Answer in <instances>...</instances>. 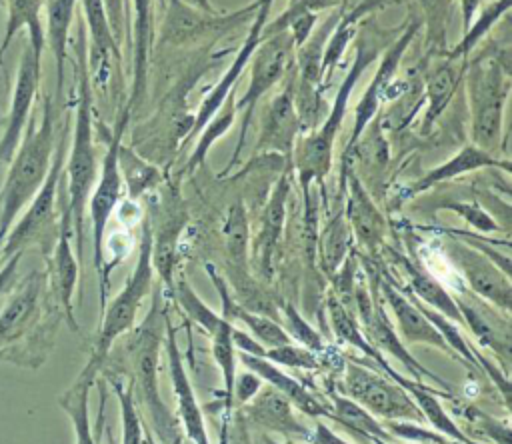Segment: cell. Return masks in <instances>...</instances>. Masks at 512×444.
<instances>
[{
  "label": "cell",
  "mask_w": 512,
  "mask_h": 444,
  "mask_svg": "<svg viewBox=\"0 0 512 444\" xmlns=\"http://www.w3.org/2000/svg\"><path fill=\"white\" fill-rule=\"evenodd\" d=\"M330 420L338 422L340 426L354 432L358 438L368 440L370 444H390L396 438L384 428V424L372 416L366 408H362L358 402L350 400L344 394H332V416Z\"/></svg>",
  "instance_id": "d6a6232c"
},
{
  "label": "cell",
  "mask_w": 512,
  "mask_h": 444,
  "mask_svg": "<svg viewBox=\"0 0 512 444\" xmlns=\"http://www.w3.org/2000/svg\"><path fill=\"white\" fill-rule=\"evenodd\" d=\"M456 304H458V310L462 314V324L470 330V334H474V338L486 346V348H492L494 352H498V356L504 360L508 358L510 354V336L508 332H500L496 330L490 320L484 316V312L474 306L470 300H462V298H454Z\"/></svg>",
  "instance_id": "ab89813d"
},
{
  "label": "cell",
  "mask_w": 512,
  "mask_h": 444,
  "mask_svg": "<svg viewBox=\"0 0 512 444\" xmlns=\"http://www.w3.org/2000/svg\"><path fill=\"white\" fill-rule=\"evenodd\" d=\"M484 168H500L504 170V174H510L512 166H510V160L508 158H502V156H494L490 152H484L480 150L478 146L474 144H466L462 146L456 154H452L450 158H446L442 164L430 168L428 172H424L416 182H412L410 186H406L402 190V198L404 200H410L426 190H430L432 186H438L442 182H448V180H454L462 174H470V172H476V170H484Z\"/></svg>",
  "instance_id": "603a6c76"
},
{
  "label": "cell",
  "mask_w": 512,
  "mask_h": 444,
  "mask_svg": "<svg viewBox=\"0 0 512 444\" xmlns=\"http://www.w3.org/2000/svg\"><path fill=\"white\" fill-rule=\"evenodd\" d=\"M76 72H78V98L74 116V134L66 160L68 176V214L76 232L78 252L82 254L84 212L98 176L96 146H94V86L88 70V38L86 30L78 32L76 42Z\"/></svg>",
  "instance_id": "3957f363"
},
{
  "label": "cell",
  "mask_w": 512,
  "mask_h": 444,
  "mask_svg": "<svg viewBox=\"0 0 512 444\" xmlns=\"http://www.w3.org/2000/svg\"><path fill=\"white\" fill-rule=\"evenodd\" d=\"M222 234L226 240L230 272L246 274L248 272V216L242 202H236L228 208Z\"/></svg>",
  "instance_id": "74e56055"
},
{
  "label": "cell",
  "mask_w": 512,
  "mask_h": 444,
  "mask_svg": "<svg viewBox=\"0 0 512 444\" xmlns=\"http://www.w3.org/2000/svg\"><path fill=\"white\" fill-rule=\"evenodd\" d=\"M260 388H262V380L254 372L246 370L242 374H236L234 386H232V404H234V408H236V404L238 406L246 404Z\"/></svg>",
  "instance_id": "816d5d0a"
},
{
  "label": "cell",
  "mask_w": 512,
  "mask_h": 444,
  "mask_svg": "<svg viewBox=\"0 0 512 444\" xmlns=\"http://www.w3.org/2000/svg\"><path fill=\"white\" fill-rule=\"evenodd\" d=\"M192 4L198 6V8H202V10H214L212 4H210V0H192Z\"/></svg>",
  "instance_id": "6f0895ef"
},
{
  "label": "cell",
  "mask_w": 512,
  "mask_h": 444,
  "mask_svg": "<svg viewBox=\"0 0 512 444\" xmlns=\"http://www.w3.org/2000/svg\"><path fill=\"white\" fill-rule=\"evenodd\" d=\"M206 272H208V276H210V280H212V284L218 292V298L222 302V310H220L222 318H226L232 324L240 322L246 328V332L264 348H276V346L292 342L286 328H282L278 322L270 320L268 316L256 314V312L246 310L244 306H240L230 296V290L224 284V276L218 274V270L212 264H206Z\"/></svg>",
  "instance_id": "83f0119b"
},
{
  "label": "cell",
  "mask_w": 512,
  "mask_h": 444,
  "mask_svg": "<svg viewBox=\"0 0 512 444\" xmlns=\"http://www.w3.org/2000/svg\"><path fill=\"white\" fill-rule=\"evenodd\" d=\"M374 284L378 286V292L384 296V302L388 304L396 320L400 340H404L406 344H428L450 354L440 332L426 320V316L412 304V300L404 296L400 288H396L392 276L384 272Z\"/></svg>",
  "instance_id": "7402d4cb"
},
{
  "label": "cell",
  "mask_w": 512,
  "mask_h": 444,
  "mask_svg": "<svg viewBox=\"0 0 512 444\" xmlns=\"http://www.w3.org/2000/svg\"><path fill=\"white\" fill-rule=\"evenodd\" d=\"M166 208L160 214V228L154 230L152 224V268L158 272L162 284L172 290L174 288V268H176V246L178 238L188 222L184 206L178 202V194L164 196ZM150 220V218H148Z\"/></svg>",
  "instance_id": "cb8c5ba5"
},
{
  "label": "cell",
  "mask_w": 512,
  "mask_h": 444,
  "mask_svg": "<svg viewBox=\"0 0 512 444\" xmlns=\"http://www.w3.org/2000/svg\"><path fill=\"white\" fill-rule=\"evenodd\" d=\"M262 358L280 364V366H288V368H302V370H316L320 368V356L300 344H282L276 348H264Z\"/></svg>",
  "instance_id": "f6af8a7d"
},
{
  "label": "cell",
  "mask_w": 512,
  "mask_h": 444,
  "mask_svg": "<svg viewBox=\"0 0 512 444\" xmlns=\"http://www.w3.org/2000/svg\"><path fill=\"white\" fill-rule=\"evenodd\" d=\"M54 128L56 106L54 98L46 94L40 124H36L34 118L28 120L26 136L24 140H20L14 156L10 158V170L0 194V246L22 206H26L34 198V194L48 176L56 148Z\"/></svg>",
  "instance_id": "277c9868"
},
{
  "label": "cell",
  "mask_w": 512,
  "mask_h": 444,
  "mask_svg": "<svg viewBox=\"0 0 512 444\" xmlns=\"http://www.w3.org/2000/svg\"><path fill=\"white\" fill-rule=\"evenodd\" d=\"M444 254L456 272L464 278L468 290L486 302H490L496 310L504 314L510 312L512 304V282L510 274L500 270V266L490 260L482 250L474 248L460 238L444 240Z\"/></svg>",
  "instance_id": "8fae6325"
},
{
  "label": "cell",
  "mask_w": 512,
  "mask_h": 444,
  "mask_svg": "<svg viewBox=\"0 0 512 444\" xmlns=\"http://www.w3.org/2000/svg\"><path fill=\"white\" fill-rule=\"evenodd\" d=\"M466 418L472 424H476L490 440H494L498 444H510V426L508 424H500L496 418H492L476 408H468Z\"/></svg>",
  "instance_id": "f907efd6"
},
{
  "label": "cell",
  "mask_w": 512,
  "mask_h": 444,
  "mask_svg": "<svg viewBox=\"0 0 512 444\" xmlns=\"http://www.w3.org/2000/svg\"><path fill=\"white\" fill-rule=\"evenodd\" d=\"M182 440H184V434L176 432V436L170 440V444H182ZM144 444H156V440L152 436V430L146 428V426H144Z\"/></svg>",
  "instance_id": "9f6ffc18"
},
{
  "label": "cell",
  "mask_w": 512,
  "mask_h": 444,
  "mask_svg": "<svg viewBox=\"0 0 512 444\" xmlns=\"http://www.w3.org/2000/svg\"><path fill=\"white\" fill-rule=\"evenodd\" d=\"M482 0H460V8H462V22H464V30L470 26V22L476 18L478 8H480Z\"/></svg>",
  "instance_id": "11a10c76"
},
{
  "label": "cell",
  "mask_w": 512,
  "mask_h": 444,
  "mask_svg": "<svg viewBox=\"0 0 512 444\" xmlns=\"http://www.w3.org/2000/svg\"><path fill=\"white\" fill-rule=\"evenodd\" d=\"M40 60L42 56L36 54L30 44H26L16 68V80H14L6 130H4V136L0 138V162H10V158L14 156L22 140V132L30 120V112H32L38 84H40Z\"/></svg>",
  "instance_id": "ac0fdd59"
},
{
  "label": "cell",
  "mask_w": 512,
  "mask_h": 444,
  "mask_svg": "<svg viewBox=\"0 0 512 444\" xmlns=\"http://www.w3.org/2000/svg\"><path fill=\"white\" fill-rule=\"evenodd\" d=\"M258 8V0L234 10L216 12L202 10L184 0H168L166 14L160 24L158 46L164 48H206L222 36L234 32L238 26L252 22Z\"/></svg>",
  "instance_id": "ba28073f"
},
{
  "label": "cell",
  "mask_w": 512,
  "mask_h": 444,
  "mask_svg": "<svg viewBox=\"0 0 512 444\" xmlns=\"http://www.w3.org/2000/svg\"><path fill=\"white\" fill-rule=\"evenodd\" d=\"M152 302L148 308L146 318L130 330V338L126 342L128 354V368L132 376V392L136 402L142 404L146 410L152 428L160 434V440L168 442L176 436V416L168 410L160 396L158 384V362H160V348L164 342L166 330V302L160 286L152 288Z\"/></svg>",
  "instance_id": "7a4b0ae2"
},
{
  "label": "cell",
  "mask_w": 512,
  "mask_h": 444,
  "mask_svg": "<svg viewBox=\"0 0 512 444\" xmlns=\"http://www.w3.org/2000/svg\"><path fill=\"white\" fill-rule=\"evenodd\" d=\"M272 2L274 0H258V8H256V14L252 18V24H250V30L244 38V42L240 44V50L236 52L234 60L230 62L228 70L222 74V78L208 90V94L202 98L196 114L192 116V128H190V134L186 138V144L198 136V132L206 126V122L216 114V110L224 104V100L228 98L230 92H234L236 84H238V78L244 74L246 66L250 64V58L252 54L256 52L258 44L262 42V32H264V26L268 22V14H270V8H272ZM184 144V146H186Z\"/></svg>",
  "instance_id": "2e32d148"
},
{
  "label": "cell",
  "mask_w": 512,
  "mask_h": 444,
  "mask_svg": "<svg viewBox=\"0 0 512 444\" xmlns=\"http://www.w3.org/2000/svg\"><path fill=\"white\" fill-rule=\"evenodd\" d=\"M130 116H132V112L124 104L118 112L114 128L110 130L108 148H106V154H104L100 170H98V180L94 182V188L88 198V212H90L92 240H94V266L100 276L102 308L106 306V292H108V284L104 280V236H106L110 216L114 214L120 194H122V174H120L118 154H120V146H122L124 132L130 122Z\"/></svg>",
  "instance_id": "9c48e42d"
},
{
  "label": "cell",
  "mask_w": 512,
  "mask_h": 444,
  "mask_svg": "<svg viewBox=\"0 0 512 444\" xmlns=\"http://www.w3.org/2000/svg\"><path fill=\"white\" fill-rule=\"evenodd\" d=\"M70 228H72L70 214H68V210H64L62 222L58 226L56 248H54V290L60 298V304L64 306L68 322L72 324V328H76L74 310H72V294H74V288L78 282V260L72 252Z\"/></svg>",
  "instance_id": "1f68e13d"
},
{
  "label": "cell",
  "mask_w": 512,
  "mask_h": 444,
  "mask_svg": "<svg viewBox=\"0 0 512 444\" xmlns=\"http://www.w3.org/2000/svg\"><path fill=\"white\" fill-rule=\"evenodd\" d=\"M166 356H168V372H170V382H172V394L178 406V420L182 424V434H186L194 444H210L206 424H204V414L198 404L194 386L188 378L182 354L176 344V330L166 318Z\"/></svg>",
  "instance_id": "d6986e66"
},
{
  "label": "cell",
  "mask_w": 512,
  "mask_h": 444,
  "mask_svg": "<svg viewBox=\"0 0 512 444\" xmlns=\"http://www.w3.org/2000/svg\"><path fill=\"white\" fill-rule=\"evenodd\" d=\"M236 94L230 92L228 98L224 100V104L216 110V114L206 122V126L198 132V142L186 162V172L192 174L194 170H198L204 160L208 158V152L212 150V146L224 136L230 132V128L234 126V120H236Z\"/></svg>",
  "instance_id": "d590c367"
},
{
  "label": "cell",
  "mask_w": 512,
  "mask_h": 444,
  "mask_svg": "<svg viewBox=\"0 0 512 444\" xmlns=\"http://www.w3.org/2000/svg\"><path fill=\"white\" fill-rule=\"evenodd\" d=\"M40 294V280L36 274L28 278V282L12 296L6 308L0 314V344L16 338L24 324L30 320Z\"/></svg>",
  "instance_id": "8d00e7d4"
},
{
  "label": "cell",
  "mask_w": 512,
  "mask_h": 444,
  "mask_svg": "<svg viewBox=\"0 0 512 444\" xmlns=\"http://www.w3.org/2000/svg\"><path fill=\"white\" fill-rule=\"evenodd\" d=\"M262 444H296V440H284V442H276V440H272L270 436H264V438H262Z\"/></svg>",
  "instance_id": "680465c9"
},
{
  "label": "cell",
  "mask_w": 512,
  "mask_h": 444,
  "mask_svg": "<svg viewBox=\"0 0 512 444\" xmlns=\"http://www.w3.org/2000/svg\"><path fill=\"white\" fill-rule=\"evenodd\" d=\"M124 6H126V0H104L106 16H108V22H110L116 42L124 32Z\"/></svg>",
  "instance_id": "f5cc1de1"
},
{
  "label": "cell",
  "mask_w": 512,
  "mask_h": 444,
  "mask_svg": "<svg viewBox=\"0 0 512 444\" xmlns=\"http://www.w3.org/2000/svg\"><path fill=\"white\" fill-rule=\"evenodd\" d=\"M84 18L88 26L86 38L90 40L88 50V70L92 84H106L110 74V58L120 60V46L112 34L104 0H82Z\"/></svg>",
  "instance_id": "f1b7e54d"
},
{
  "label": "cell",
  "mask_w": 512,
  "mask_h": 444,
  "mask_svg": "<svg viewBox=\"0 0 512 444\" xmlns=\"http://www.w3.org/2000/svg\"><path fill=\"white\" fill-rule=\"evenodd\" d=\"M352 300H354V306H356V312H358V318H360V328L366 336V340L380 352V354H392L396 360H400V364L416 378V382L424 384L422 378H430L432 382H436L438 386H442L448 394H452V388L450 384L440 378L438 374L430 372L428 368H424L412 354L410 350H406V346L402 344L400 336L396 334L394 326L390 324L384 308L380 302H374L372 296L368 294L364 282H358L354 286V292H352Z\"/></svg>",
  "instance_id": "4fadbf2b"
},
{
  "label": "cell",
  "mask_w": 512,
  "mask_h": 444,
  "mask_svg": "<svg viewBox=\"0 0 512 444\" xmlns=\"http://www.w3.org/2000/svg\"><path fill=\"white\" fill-rule=\"evenodd\" d=\"M308 442H310V444H350V442L342 440L340 436H336V434H334L324 422H320V420L316 422V426H314V430H312Z\"/></svg>",
  "instance_id": "db71d44e"
},
{
  "label": "cell",
  "mask_w": 512,
  "mask_h": 444,
  "mask_svg": "<svg viewBox=\"0 0 512 444\" xmlns=\"http://www.w3.org/2000/svg\"><path fill=\"white\" fill-rule=\"evenodd\" d=\"M232 322H228L226 318H220V322L208 332L210 334V354L214 364L220 370L222 376V412L234 410L232 404V386H234V378H236V346H234V338H232Z\"/></svg>",
  "instance_id": "836d02e7"
},
{
  "label": "cell",
  "mask_w": 512,
  "mask_h": 444,
  "mask_svg": "<svg viewBox=\"0 0 512 444\" xmlns=\"http://www.w3.org/2000/svg\"><path fill=\"white\" fill-rule=\"evenodd\" d=\"M340 188L346 196L342 212L352 236L356 238L358 246L370 254H376L384 244L386 218L352 168L350 158H342L340 162Z\"/></svg>",
  "instance_id": "9a60e30c"
},
{
  "label": "cell",
  "mask_w": 512,
  "mask_h": 444,
  "mask_svg": "<svg viewBox=\"0 0 512 444\" xmlns=\"http://www.w3.org/2000/svg\"><path fill=\"white\" fill-rule=\"evenodd\" d=\"M284 320L288 324L286 332L290 338H294L300 346L320 354L324 350V340L322 336L300 316V312L292 304H284Z\"/></svg>",
  "instance_id": "7dc6e473"
},
{
  "label": "cell",
  "mask_w": 512,
  "mask_h": 444,
  "mask_svg": "<svg viewBox=\"0 0 512 444\" xmlns=\"http://www.w3.org/2000/svg\"><path fill=\"white\" fill-rule=\"evenodd\" d=\"M294 66L290 70V80L284 78L280 92L268 102L262 122L260 134L254 142V154L274 152L282 156H292V148L302 134V124L294 98Z\"/></svg>",
  "instance_id": "e0dca14e"
},
{
  "label": "cell",
  "mask_w": 512,
  "mask_h": 444,
  "mask_svg": "<svg viewBox=\"0 0 512 444\" xmlns=\"http://www.w3.org/2000/svg\"><path fill=\"white\" fill-rule=\"evenodd\" d=\"M462 84L470 114V144L500 156L504 108L512 88L508 58L484 54L468 60Z\"/></svg>",
  "instance_id": "5b68a950"
},
{
  "label": "cell",
  "mask_w": 512,
  "mask_h": 444,
  "mask_svg": "<svg viewBox=\"0 0 512 444\" xmlns=\"http://www.w3.org/2000/svg\"><path fill=\"white\" fill-rule=\"evenodd\" d=\"M376 370L378 366L372 360H368V368L366 364L346 362L340 384L342 394L358 402L376 418L422 422L424 416L410 394L400 384L378 374Z\"/></svg>",
  "instance_id": "30bf717a"
},
{
  "label": "cell",
  "mask_w": 512,
  "mask_h": 444,
  "mask_svg": "<svg viewBox=\"0 0 512 444\" xmlns=\"http://www.w3.org/2000/svg\"><path fill=\"white\" fill-rule=\"evenodd\" d=\"M442 208L452 210L454 214H458L464 222H468L478 232H500L502 230V226L496 222V218L492 214H488L482 204L464 202V200H446L442 204Z\"/></svg>",
  "instance_id": "bcb514c9"
},
{
  "label": "cell",
  "mask_w": 512,
  "mask_h": 444,
  "mask_svg": "<svg viewBox=\"0 0 512 444\" xmlns=\"http://www.w3.org/2000/svg\"><path fill=\"white\" fill-rule=\"evenodd\" d=\"M152 228L148 216L142 220V232H140V244H138V256L134 270L130 278H126L122 290L110 300L108 306H104V318L100 324V332L94 344V352L86 368L82 370L84 376L94 378L100 366L104 364L112 344L122 334L130 332L136 324V314L142 304V300L152 292L154 288V268H152Z\"/></svg>",
  "instance_id": "8992f818"
},
{
  "label": "cell",
  "mask_w": 512,
  "mask_h": 444,
  "mask_svg": "<svg viewBox=\"0 0 512 444\" xmlns=\"http://www.w3.org/2000/svg\"><path fill=\"white\" fill-rule=\"evenodd\" d=\"M246 422L268 432L280 434L284 440H306L312 430L296 416L292 402L272 386H262L246 404L240 406Z\"/></svg>",
  "instance_id": "ffe728a7"
},
{
  "label": "cell",
  "mask_w": 512,
  "mask_h": 444,
  "mask_svg": "<svg viewBox=\"0 0 512 444\" xmlns=\"http://www.w3.org/2000/svg\"><path fill=\"white\" fill-rule=\"evenodd\" d=\"M154 42L152 0H132V88L126 106L134 112L148 90V68Z\"/></svg>",
  "instance_id": "484cf974"
},
{
  "label": "cell",
  "mask_w": 512,
  "mask_h": 444,
  "mask_svg": "<svg viewBox=\"0 0 512 444\" xmlns=\"http://www.w3.org/2000/svg\"><path fill=\"white\" fill-rule=\"evenodd\" d=\"M424 22V48L434 56H442L448 50V24H450V0H416Z\"/></svg>",
  "instance_id": "f35d334b"
},
{
  "label": "cell",
  "mask_w": 512,
  "mask_h": 444,
  "mask_svg": "<svg viewBox=\"0 0 512 444\" xmlns=\"http://www.w3.org/2000/svg\"><path fill=\"white\" fill-rule=\"evenodd\" d=\"M220 444H254L248 432V422L240 410L222 412Z\"/></svg>",
  "instance_id": "681fc988"
},
{
  "label": "cell",
  "mask_w": 512,
  "mask_h": 444,
  "mask_svg": "<svg viewBox=\"0 0 512 444\" xmlns=\"http://www.w3.org/2000/svg\"><path fill=\"white\" fill-rule=\"evenodd\" d=\"M240 362L244 364L246 370L254 372L256 376H260L262 382H266L268 386L276 388L280 394H284L292 406L296 410H300L302 414L306 416H312V418H330L332 416V406L326 402V400H320L316 398L302 382H298L296 378L288 376L280 366H276L274 362L262 358V356H254V354H246V352H240L238 354Z\"/></svg>",
  "instance_id": "d4e9b609"
},
{
  "label": "cell",
  "mask_w": 512,
  "mask_h": 444,
  "mask_svg": "<svg viewBox=\"0 0 512 444\" xmlns=\"http://www.w3.org/2000/svg\"><path fill=\"white\" fill-rule=\"evenodd\" d=\"M64 150H66V130L62 132L58 146L54 148L52 166L48 170L46 180L30 200V206L26 214L18 220V224L8 234L6 242L0 246V252L4 256L20 254L22 248L46 240L48 234L54 230V210H56V194H58V182L64 174Z\"/></svg>",
  "instance_id": "7c38bea8"
},
{
  "label": "cell",
  "mask_w": 512,
  "mask_h": 444,
  "mask_svg": "<svg viewBox=\"0 0 512 444\" xmlns=\"http://www.w3.org/2000/svg\"><path fill=\"white\" fill-rule=\"evenodd\" d=\"M294 40L292 36L284 30L278 34H270L262 38L258 44L256 52L250 58V78L244 94L236 98V112L240 114V134L238 142L232 150V158L226 164V168L220 172V176H228V172L238 164L242 148L246 144L256 106L262 100L264 94H268L278 82L284 80V76L292 70L294 66Z\"/></svg>",
  "instance_id": "52a82bcc"
},
{
  "label": "cell",
  "mask_w": 512,
  "mask_h": 444,
  "mask_svg": "<svg viewBox=\"0 0 512 444\" xmlns=\"http://www.w3.org/2000/svg\"><path fill=\"white\" fill-rule=\"evenodd\" d=\"M394 260H396L400 272L406 278V290L416 300H420L424 306L440 312L448 320H452L456 324H462V314L458 310V304H456L454 296L442 286L440 280H436V276H432L416 260H410L404 254L394 252Z\"/></svg>",
  "instance_id": "f546056e"
},
{
  "label": "cell",
  "mask_w": 512,
  "mask_h": 444,
  "mask_svg": "<svg viewBox=\"0 0 512 444\" xmlns=\"http://www.w3.org/2000/svg\"><path fill=\"white\" fill-rule=\"evenodd\" d=\"M46 0H8V22L6 32L2 38L0 54L6 52L14 36L26 28L28 30V44L34 48L36 54L42 56L44 50V30L40 24V10L44 8Z\"/></svg>",
  "instance_id": "e575fe53"
},
{
  "label": "cell",
  "mask_w": 512,
  "mask_h": 444,
  "mask_svg": "<svg viewBox=\"0 0 512 444\" xmlns=\"http://www.w3.org/2000/svg\"><path fill=\"white\" fill-rule=\"evenodd\" d=\"M356 54L352 60V66L348 68L344 80L338 86V92L334 96V102L324 116L322 124H316V128L308 130L306 134H300L290 156V166L294 168L300 186L304 190V196H308L312 184H322L324 178L330 174V168L334 164V144L336 136L340 132V126L346 118V110L352 98V92L360 80V76L366 72V68L378 60L380 46L368 36H362L356 40Z\"/></svg>",
  "instance_id": "6da1fadb"
},
{
  "label": "cell",
  "mask_w": 512,
  "mask_h": 444,
  "mask_svg": "<svg viewBox=\"0 0 512 444\" xmlns=\"http://www.w3.org/2000/svg\"><path fill=\"white\" fill-rule=\"evenodd\" d=\"M416 28H418V22L410 20L404 26V32L378 56V66H376V70L372 74V80L366 86V90L362 92L360 100L356 102L352 132H350V138L346 142V148H344L342 156H348L352 152V148L356 146V142L360 140V136L368 128V124L380 114V106H382L384 94L390 92L392 78H394V74H396V70H398V66H400L408 46L412 44Z\"/></svg>",
  "instance_id": "5bb4252c"
},
{
  "label": "cell",
  "mask_w": 512,
  "mask_h": 444,
  "mask_svg": "<svg viewBox=\"0 0 512 444\" xmlns=\"http://www.w3.org/2000/svg\"><path fill=\"white\" fill-rule=\"evenodd\" d=\"M342 0H292L290 6L272 22H266L264 26V32H262V38L270 36V34H278V32H284V26L290 18L298 16V14H316L322 12V10H328V8H334L338 6Z\"/></svg>",
  "instance_id": "c3c4849f"
},
{
  "label": "cell",
  "mask_w": 512,
  "mask_h": 444,
  "mask_svg": "<svg viewBox=\"0 0 512 444\" xmlns=\"http://www.w3.org/2000/svg\"><path fill=\"white\" fill-rule=\"evenodd\" d=\"M352 244V232L348 228V222L344 218V212L340 210L336 218L324 228L318 246H320V262L328 274H334L340 270L342 262L350 254Z\"/></svg>",
  "instance_id": "60d3db41"
},
{
  "label": "cell",
  "mask_w": 512,
  "mask_h": 444,
  "mask_svg": "<svg viewBox=\"0 0 512 444\" xmlns=\"http://www.w3.org/2000/svg\"><path fill=\"white\" fill-rule=\"evenodd\" d=\"M118 162H120V174L126 178L128 190H130V200H136L140 194H144L146 190L154 188L160 182V174H162L160 168L144 160L134 148H126L122 144Z\"/></svg>",
  "instance_id": "7bdbcfd3"
},
{
  "label": "cell",
  "mask_w": 512,
  "mask_h": 444,
  "mask_svg": "<svg viewBox=\"0 0 512 444\" xmlns=\"http://www.w3.org/2000/svg\"><path fill=\"white\" fill-rule=\"evenodd\" d=\"M118 404H120V418H122V444H144V422L140 418L138 402L134 398L132 386H124L122 382L114 384Z\"/></svg>",
  "instance_id": "ee69618b"
},
{
  "label": "cell",
  "mask_w": 512,
  "mask_h": 444,
  "mask_svg": "<svg viewBox=\"0 0 512 444\" xmlns=\"http://www.w3.org/2000/svg\"><path fill=\"white\" fill-rule=\"evenodd\" d=\"M290 196V172H282L278 182L274 184L262 214H260V228L254 236L252 254L256 258V266L264 278L272 276L274 268V254L278 248V242L284 232L286 224V202Z\"/></svg>",
  "instance_id": "44dd1931"
},
{
  "label": "cell",
  "mask_w": 512,
  "mask_h": 444,
  "mask_svg": "<svg viewBox=\"0 0 512 444\" xmlns=\"http://www.w3.org/2000/svg\"><path fill=\"white\" fill-rule=\"evenodd\" d=\"M510 0H494L490 6L482 10L478 18L470 22V26L464 30L462 38L446 50V56L450 58H460V60H470V54L478 46V42L492 30V26L508 12Z\"/></svg>",
  "instance_id": "b9f144b4"
},
{
  "label": "cell",
  "mask_w": 512,
  "mask_h": 444,
  "mask_svg": "<svg viewBox=\"0 0 512 444\" xmlns=\"http://www.w3.org/2000/svg\"><path fill=\"white\" fill-rule=\"evenodd\" d=\"M80 0H46V30L44 44L50 48L56 64V96L62 94L64 88V62H66V46L70 36V26L74 20V12Z\"/></svg>",
  "instance_id": "4dcf8cb0"
},
{
  "label": "cell",
  "mask_w": 512,
  "mask_h": 444,
  "mask_svg": "<svg viewBox=\"0 0 512 444\" xmlns=\"http://www.w3.org/2000/svg\"><path fill=\"white\" fill-rule=\"evenodd\" d=\"M466 62L468 60L450 58L446 54L434 56V62L426 74L424 90H422L424 100H426V110H424V118H422L424 132H428L434 126V122L444 114V110L452 102L456 90L462 86Z\"/></svg>",
  "instance_id": "4316f807"
}]
</instances>
